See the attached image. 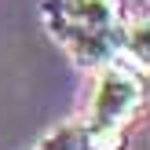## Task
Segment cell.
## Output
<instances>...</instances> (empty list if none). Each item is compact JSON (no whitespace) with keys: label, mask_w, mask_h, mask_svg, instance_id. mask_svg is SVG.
<instances>
[{"label":"cell","mask_w":150,"mask_h":150,"mask_svg":"<svg viewBox=\"0 0 150 150\" xmlns=\"http://www.w3.org/2000/svg\"><path fill=\"white\" fill-rule=\"evenodd\" d=\"M48 33L84 70L121 59L125 0H40Z\"/></svg>","instance_id":"obj_1"},{"label":"cell","mask_w":150,"mask_h":150,"mask_svg":"<svg viewBox=\"0 0 150 150\" xmlns=\"http://www.w3.org/2000/svg\"><path fill=\"white\" fill-rule=\"evenodd\" d=\"M146 103H150L146 77L139 73V66L114 59V62L99 66V73H95L88 121H99V125H128Z\"/></svg>","instance_id":"obj_2"},{"label":"cell","mask_w":150,"mask_h":150,"mask_svg":"<svg viewBox=\"0 0 150 150\" xmlns=\"http://www.w3.org/2000/svg\"><path fill=\"white\" fill-rule=\"evenodd\" d=\"M121 51L139 70L150 73V7H143L136 15H125V22H121Z\"/></svg>","instance_id":"obj_3"},{"label":"cell","mask_w":150,"mask_h":150,"mask_svg":"<svg viewBox=\"0 0 150 150\" xmlns=\"http://www.w3.org/2000/svg\"><path fill=\"white\" fill-rule=\"evenodd\" d=\"M29 150H92V128H88V117L81 121H66L59 128L44 132Z\"/></svg>","instance_id":"obj_4"},{"label":"cell","mask_w":150,"mask_h":150,"mask_svg":"<svg viewBox=\"0 0 150 150\" xmlns=\"http://www.w3.org/2000/svg\"><path fill=\"white\" fill-rule=\"evenodd\" d=\"M88 128H92V150H125V146H128L125 125H99V121H88Z\"/></svg>","instance_id":"obj_5"},{"label":"cell","mask_w":150,"mask_h":150,"mask_svg":"<svg viewBox=\"0 0 150 150\" xmlns=\"http://www.w3.org/2000/svg\"><path fill=\"white\" fill-rule=\"evenodd\" d=\"M146 95H150V73H146Z\"/></svg>","instance_id":"obj_6"}]
</instances>
